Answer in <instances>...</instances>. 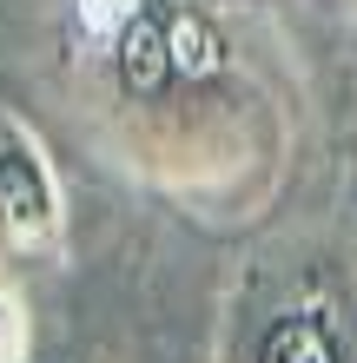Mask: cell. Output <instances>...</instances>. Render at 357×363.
I'll return each mask as SVG.
<instances>
[{
	"instance_id": "obj_2",
	"label": "cell",
	"mask_w": 357,
	"mask_h": 363,
	"mask_svg": "<svg viewBox=\"0 0 357 363\" xmlns=\"http://www.w3.org/2000/svg\"><path fill=\"white\" fill-rule=\"evenodd\" d=\"M212 363H357V251L291 245L258 258L219 317Z\"/></svg>"
},
{
	"instance_id": "obj_3",
	"label": "cell",
	"mask_w": 357,
	"mask_h": 363,
	"mask_svg": "<svg viewBox=\"0 0 357 363\" xmlns=\"http://www.w3.org/2000/svg\"><path fill=\"white\" fill-rule=\"evenodd\" d=\"M60 185L47 152L0 119V251L7 258H47L60 245Z\"/></svg>"
},
{
	"instance_id": "obj_4",
	"label": "cell",
	"mask_w": 357,
	"mask_h": 363,
	"mask_svg": "<svg viewBox=\"0 0 357 363\" xmlns=\"http://www.w3.org/2000/svg\"><path fill=\"white\" fill-rule=\"evenodd\" d=\"M0 363H27V317L7 284H0Z\"/></svg>"
},
{
	"instance_id": "obj_1",
	"label": "cell",
	"mask_w": 357,
	"mask_h": 363,
	"mask_svg": "<svg viewBox=\"0 0 357 363\" xmlns=\"http://www.w3.org/2000/svg\"><path fill=\"white\" fill-rule=\"evenodd\" d=\"M106 93L133 165L185 199L278 165V99L205 0H133L106 47Z\"/></svg>"
}]
</instances>
